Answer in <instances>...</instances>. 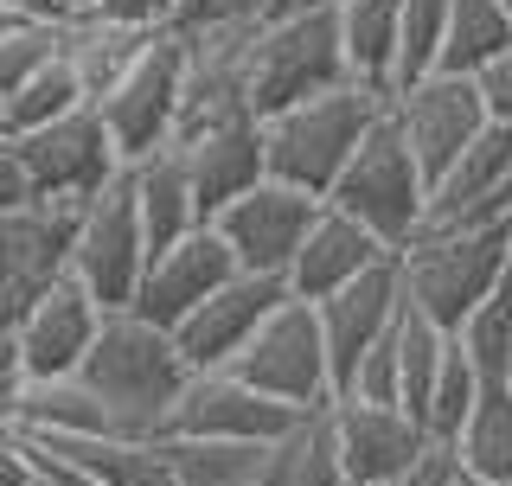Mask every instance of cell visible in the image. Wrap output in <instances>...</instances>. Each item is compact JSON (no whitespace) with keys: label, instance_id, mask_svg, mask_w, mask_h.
Segmentation results:
<instances>
[{"label":"cell","instance_id":"6da1fadb","mask_svg":"<svg viewBox=\"0 0 512 486\" xmlns=\"http://www.w3.org/2000/svg\"><path fill=\"white\" fill-rule=\"evenodd\" d=\"M186 378L192 371L180 359V346H173V333H160L135 314H109L90 359L77 365V384L90 391L103 429L122 435V442H160Z\"/></svg>","mask_w":512,"mask_h":486},{"label":"cell","instance_id":"7a4b0ae2","mask_svg":"<svg viewBox=\"0 0 512 486\" xmlns=\"http://www.w3.org/2000/svg\"><path fill=\"white\" fill-rule=\"evenodd\" d=\"M391 96H372L359 84H340L314 103H295L282 116L263 122V173L288 192H308L327 205L333 180L346 173V160L372 141V128L384 122Z\"/></svg>","mask_w":512,"mask_h":486},{"label":"cell","instance_id":"3957f363","mask_svg":"<svg viewBox=\"0 0 512 486\" xmlns=\"http://www.w3.org/2000/svg\"><path fill=\"white\" fill-rule=\"evenodd\" d=\"M512 263V224H461V231H423L410 250H397L404 307L429 327L461 333L468 314L500 288Z\"/></svg>","mask_w":512,"mask_h":486},{"label":"cell","instance_id":"277c9868","mask_svg":"<svg viewBox=\"0 0 512 486\" xmlns=\"http://www.w3.org/2000/svg\"><path fill=\"white\" fill-rule=\"evenodd\" d=\"M346 64H340V32H333V7H288L276 20L256 26L250 39V64H244V96L250 116L269 122L295 103H314V96L340 90Z\"/></svg>","mask_w":512,"mask_h":486},{"label":"cell","instance_id":"5b68a950","mask_svg":"<svg viewBox=\"0 0 512 486\" xmlns=\"http://www.w3.org/2000/svg\"><path fill=\"white\" fill-rule=\"evenodd\" d=\"M327 205L340 218H352L359 231H372L384 250L397 256V250H410L429 224V180L416 173V160H410L404 141H397V128L378 122L372 141H365V148L346 160V173L333 180Z\"/></svg>","mask_w":512,"mask_h":486},{"label":"cell","instance_id":"8992f818","mask_svg":"<svg viewBox=\"0 0 512 486\" xmlns=\"http://www.w3.org/2000/svg\"><path fill=\"white\" fill-rule=\"evenodd\" d=\"M231 378L250 384L256 397L282 403L295 416H314L333 403V371H327V339H320L314 301L288 295L276 314L256 327V339L231 359Z\"/></svg>","mask_w":512,"mask_h":486},{"label":"cell","instance_id":"52a82bcc","mask_svg":"<svg viewBox=\"0 0 512 486\" xmlns=\"http://www.w3.org/2000/svg\"><path fill=\"white\" fill-rule=\"evenodd\" d=\"M384 122H391L397 141L410 148L416 173L436 186L442 173L455 167V160L468 154L480 135H487V103H480L474 77L429 71V77H416V84H397V90H391Z\"/></svg>","mask_w":512,"mask_h":486},{"label":"cell","instance_id":"ba28073f","mask_svg":"<svg viewBox=\"0 0 512 486\" xmlns=\"http://www.w3.org/2000/svg\"><path fill=\"white\" fill-rule=\"evenodd\" d=\"M141 269H148V237H141V218H135V192H128V180H116L109 192H96L90 205H77L71 282L103 314H122L135 301Z\"/></svg>","mask_w":512,"mask_h":486},{"label":"cell","instance_id":"9c48e42d","mask_svg":"<svg viewBox=\"0 0 512 486\" xmlns=\"http://www.w3.org/2000/svg\"><path fill=\"white\" fill-rule=\"evenodd\" d=\"M13 154H20V167L32 180V199H45V205H90L96 192H109L128 173L96 109H71L64 122L39 128V135H20Z\"/></svg>","mask_w":512,"mask_h":486},{"label":"cell","instance_id":"30bf717a","mask_svg":"<svg viewBox=\"0 0 512 486\" xmlns=\"http://www.w3.org/2000/svg\"><path fill=\"white\" fill-rule=\"evenodd\" d=\"M71 231L77 205H45V199L0 218V339L20 333V320L71 275Z\"/></svg>","mask_w":512,"mask_h":486},{"label":"cell","instance_id":"8fae6325","mask_svg":"<svg viewBox=\"0 0 512 486\" xmlns=\"http://www.w3.org/2000/svg\"><path fill=\"white\" fill-rule=\"evenodd\" d=\"M180 84H186L180 39L160 32L148 52H141L135 71L96 103V116H103L109 141H116L122 167H135V160H148L160 148H173V128H180Z\"/></svg>","mask_w":512,"mask_h":486},{"label":"cell","instance_id":"7c38bea8","mask_svg":"<svg viewBox=\"0 0 512 486\" xmlns=\"http://www.w3.org/2000/svg\"><path fill=\"white\" fill-rule=\"evenodd\" d=\"M231 275H237V263H231V250H224V237L212 231V224H199V231H186V237L148 250V269H141L135 301H128L122 314L148 320V327H160V333H173L192 307H205Z\"/></svg>","mask_w":512,"mask_h":486},{"label":"cell","instance_id":"4fadbf2b","mask_svg":"<svg viewBox=\"0 0 512 486\" xmlns=\"http://www.w3.org/2000/svg\"><path fill=\"white\" fill-rule=\"evenodd\" d=\"M314 218H320V199L263 180V186H250L244 199L224 205L212 218V231L224 237L237 275H269V282H282L288 263H295V250H301V237L314 231Z\"/></svg>","mask_w":512,"mask_h":486},{"label":"cell","instance_id":"5bb4252c","mask_svg":"<svg viewBox=\"0 0 512 486\" xmlns=\"http://www.w3.org/2000/svg\"><path fill=\"white\" fill-rule=\"evenodd\" d=\"M301 416L256 397L231 371H192L160 442H282Z\"/></svg>","mask_w":512,"mask_h":486},{"label":"cell","instance_id":"9a60e30c","mask_svg":"<svg viewBox=\"0 0 512 486\" xmlns=\"http://www.w3.org/2000/svg\"><path fill=\"white\" fill-rule=\"evenodd\" d=\"M314 314H320V339H327L333 403H340L346 384H352V371H359V359L397 327V320H404V282H397V256H391V263H378L372 275H359V282H346L340 295L314 301Z\"/></svg>","mask_w":512,"mask_h":486},{"label":"cell","instance_id":"2e32d148","mask_svg":"<svg viewBox=\"0 0 512 486\" xmlns=\"http://www.w3.org/2000/svg\"><path fill=\"white\" fill-rule=\"evenodd\" d=\"M103 307H96L84 288L64 275V282L45 295L32 314L20 320L13 333V365H20V384H58V378H77V365L90 359L96 333H103Z\"/></svg>","mask_w":512,"mask_h":486},{"label":"cell","instance_id":"e0dca14e","mask_svg":"<svg viewBox=\"0 0 512 486\" xmlns=\"http://www.w3.org/2000/svg\"><path fill=\"white\" fill-rule=\"evenodd\" d=\"M282 301H288V288L269 282V275H231L212 301L192 307L180 327H173V346H180L186 371H231V359L250 346L256 327H263Z\"/></svg>","mask_w":512,"mask_h":486},{"label":"cell","instance_id":"ac0fdd59","mask_svg":"<svg viewBox=\"0 0 512 486\" xmlns=\"http://www.w3.org/2000/svg\"><path fill=\"white\" fill-rule=\"evenodd\" d=\"M327 429H333V455H340L346 486H397V474L429 448V435L397 403L340 397L327 403Z\"/></svg>","mask_w":512,"mask_h":486},{"label":"cell","instance_id":"d6986e66","mask_svg":"<svg viewBox=\"0 0 512 486\" xmlns=\"http://www.w3.org/2000/svg\"><path fill=\"white\" fill-rule=\"evenodd\" d=\"M186 180H192V199H199V218L212 224L231 199H244L250 186H263V122L244 116V122H218V128H199V135H180L173 141Z\"/></svg>","mask_w":512,"mask_h":486},{"label":"cell","instance_id":"ffe728a7","mask_svg":"<svg viewBox=\"0 0 512 486\" xmlns=\"http://www.w3.org/2000/svg\"><path fill=\"white\" fill-rule=\"evenodd\" d=\"M378 263H391V250H384L372 231H359L352 218H340L333 205H320V218H314V231L301 237L295 263H288V275H282V288L295 301H327V295H340L346 282L372 275Z\"/></svg>","mask_w":512,"mask_h":486},{"label":"cell","instance_id":"44dd1931","mask_svg":"<svg viewBox=\"0 0 512 486\" xmlns=\"http://www.w3.org/2000/svg\"><path fill=\"white\" fill-rule=\"evenodd\" d=\"M154 39H160V32L122 26V20H109V13L90 7V13H71V20L58 26V64L71 71V84L84 90V103L96 109L141 64V52H148Z\"/></svg>","mask_w":512,"mask_h":486},{"label":"cell","instance_id":"7402d4cb","mask_svg":"<svg viewBox=\"0 0 512 486\" xmlns=\"http://www.w3.org/2000/svg\"><path fill=\"white\" fill-rule=\"evenodd\" d=\"M20 442L32 455L71 467L84 486H173V467L160 442H122V435H45V442L20 435Z\"/></svg>","mask_w":512,"mask_h":486},{"label":"cell","instance_id":"603a6c76","mask_svg":"<svg viewBox=\"0 0 512 486\" xmlns=\"http://www.w3.org/2000/svg\"><path fill=\"white\" fill-rule=\"evenodd\" d=\"M346 84L391 96L397 90V0H340L333 7Z\"/></svg>","mask_w":512,"mask_h":486},{"label":"cell","instance_id":"cb8c5ba5","mask_svg":"<svg viewBox=\"0 0 512 486\" xmlns=\"http://www.w3.org/2000/svg\"><path fill=\"white\" fill-rule=\"evenodd\" d=\"M122 180H128V192H135V218H141L148 250H160V243H173V237H186V231H199V224H205L199 218V199H192V180H186V167H180V154H173V148L135 160Z\"/></svg>","mask_w":512,"mask_h":486},{"label":"cell","instance_id":"d4e9b609","mask_svg":"<svg viewBox=\"0 0 512 486\" xmlns=\"http://www.w3.org/2000/svg\"><path fill=\"white\" fill-rule=\"evenodd\" d=\"M173 486H282V442H160Z\"/></svg>","mask_w":512,"mask_h":486},{"label":"cell","instance_id":"484cf974","mask_svg":"<svg viewBox=\"0 0 512 486\" xmlns=\"http://www.w3.org/2000/svg\"><path fill=\"white\" fill-rule=\"evenodd\" d=\"M448 448H455L468 480H480V486L512 480V384L506 378L480 384V403L468 410V423H461V435Z\"/></svg>","mask_w":512,"mask_h":486},{"label":"cell","instance_id":"4316f807","mask_svg":"<svg viewBox=\"0 0 512 486\" xmlns=\"http://www.w3.org/2000/svg\"><path fill=\"white\" fill-rule=\"evenodd\" d=\"M500 52H512V26L493 0H448V26H442V58L436 71L448 77H480Z\"/></svg>","mask_w":512,"mask_h":486},{"label":"cell","instance_id":"83f0119b","mask_svg":"<svg viewBox=\"0 0 512 486\" xmlns=\"http://www.w3.org/2000/svg\"><path fill=\"white\" fill-rule=\"evenodd\" d=\"M448 352H455V333L429 327L423 314L404 307V320H397V410H404L416 429H423V403H429V391H436Z\"/></svg>","mask_w":512,"mask_h":486},{"label":"cell","instance_id":"f1b7e54d","mask_svg":"<svg viewBox=\"0 0 512 486\" xmlns=\"http://www.w3.org/2000/svg\"><path fill=\"white\" fill-rule=\"evenodd\" d=\"M71 109H90V103H84V90L71 84V71H64V64L52 58L39 77H32V84H20V90L7 96V103H0V135H7V141L39 135V128L64 122Z\"/></svg>","mask_w":512,"mask_h":486},{"label":"cell","instance_id":"f546056e","mask_svg":"<svg viewBox=\"0 0 512 486\" xmlns=\"http://www.w3.org/2000/svg\"><path fill=\"white\" fill-rule=\"evenodd\" d=\"M455 346L468 352V365L480 378H506L512 384V263L500 275V288L468 314V327L455 333Z\"/></svg>","mask_w":512,"mask_h":486},{"label":"cell","instance_id":"4dcf8cb0","mask_svg":"<svg viewBox=\"0 0 512 486\" xmlns=\"http://www.w3.org/2000/svg\"><path fill=\"white\" fill-rule=\"evenodd\" d=\"M282 486H346L340 455H333L327 410L301 416V423L282 435Z\"/></svg>","mask_w":512,"mask_h":486},{"label":"cell","instance_id":"1f68e13d","mask_svg":"<svg viewBox=\"0 0 512 486\" xmlns=\"http://www.w3.org/2000/svg\"><path fill=\"white\" fill-rule=\"evenodd\" d=\"M442 26H448V0H397V84H416V77L436 71Z\"/></svg>","mask_w":512,"mask_h":486},{"label":"cell","instance_id":"d6a6232c","mask_svg":"<svg viewBox=\"0 0 512 486\" xmlns=\"http://www.w3.org/2000/svg\"><path fill=\"white\" fill-rule=\"evenodd\" d=\"M480 384H487V378H480V371L468 365V352H448V365H442V378H436V391H429V403H423V435H429V442H455V435H461V423H468V410H474V403H480Z\"/></svg>","mask_w":512,"mask_h":486},{"label":"cell","instance_id":"836d02e7","mask_svg":"<svg viewBox=\"0 0 512 486\" xmlns=\"http://www.w3.org/2000/svg\"><path fill=\"white\" fill-rule=\"evenodd\" d=\"M58 26L64 20H20L13 32H0V103L58 58Z\"/></svg>","mask_w":512,"mask_h":486},{"label":"cell","instance_id":"e575fe53","mask_svg":"<svg viewBox=\"0 0 512 486\" xmlns=\"http://www.w3.org/2000/svg\"><path fill=\"white\" fill-rule=\"evenodd\" d=\"M301 7V0H186L180 26H199V20H244V26H263L276 20V13Z\"/></svg>","mask_w":512,"mask_h":486},{"label":"cell","instance_id":"d590c367","mask_svg":"<svg viewBox=\"0 0 512 486\" xmlns=\"http://www.w3.org/2000/svg\"><path fill=\"white\" fill-rule=\"evenodd\" d=\"M96 13H109L122 26H141V32H173L186 0H96Z\"/></svg>","mask_w":512,"mask_h":486},{"label":"cell","instance_id":"8d00e7d4","mask_svg":"<svg viewBox=\"0 0 512 486\" xmlns=\"http://www.w3.org/2000/svg\"><path fill=\"white\" fill-rule=\"evenodd\" d=\"M397 486H468V474H461V461H455V448H442V442H429L423 455H416L404 474H397Z\"/></svg>","mask_w":512,"mask_h":486},{"label":"cell","instance_id":"74e56055","mask_svg":"<svg viewBox=\"0 0 512 486\" xmlns=\"http://www.w3.org/2000/svg\"><path fill=\"white\" fill-rule=\"evenodd\" d=\"M474 90H480V103H487V122L493 128H512V52L493 58L487 71L474 77Z\"/></svg>","mask_w":512,"mask_h":486},{"label":"cell","instance_id":"f35d334b","mask_svg":"<svg viewBox=\"0 0 512 486\" xmlns=\"http://www.w3.org/2000/svg\"><path fill=\"white\" fill-rule=\"evenodd\" d=\"M26 205H32V180H26L20 154H13V141L0 135V218H7V212H26Z\"/></svg>","mask_w":512,"mask_h":486},{"label":"cell","instance_id":"ab89813d","mask_svg":"<svg viewBox=\"0 0 512 486\" xmlns=\"http://www.w3.org/2000/svg\"><path fill=\"white\" fill-rule=\"evenodd\" d=\"M26 461H32V480H26V486H84V480L71 474V467H58V461L32 455V448H26Z\"/></svg>","mask_w":512,"mask_h":486},{"label":"cell","instance_id":"60d3db41","mask_svg":"<svg viewBox=\"0 0 512 486\" xmlns=\"http://www.w3.org/2000/svg\"><path fill=\"white\" fill-rule=\"evenodd\" d=\"M7 7L26 20H71V0H7Z\"/></svg>","mask_w":512,"mask_h":486},{"label":"cell","instance_id":"b9f144b4","mask_svg":"<svg viewBox=\"0 0 512 486\" xmlns=\"http://www.w3.org/2000/svg\"><path fill=\"white\" fill-rule=\"evenodd\" d=\"M20 20H26V13H13L7 0H0V32H13V26H20Z\"/></svg>","mask_w":512,"mask_h":486},{"label":"cell","instance_id":"7bdbcfd3","mask_svg":"<svg viewBox=\"0 0 512 486\" xmlns=\"http://www.w3.org/2000/svg\"><path fill=\"white\" fill-rule=\"evenodd\" d=\"M96 7V0H71V13H90Z\"/></svg>","mask_w":512,"mask_h":486},{"label":"cell","instance_id":"ee69618b","mask_svg":"<svg viewBox=\"0 0 512 486\" xmlns=\"http://www.w3.org/2000/svg\"><path fill=\"white\" fill-rule=\"evenodd\" d=\"M493 7H500V13H506V26H512V0H493Z\"/></svg>","mask_w":512,"mask_h":486},{"label":"cell","instance_id":"f6af8a7d","mask_svg":"<svg viewBox=\"0 0 512 486\" xmlns=\"http://www.w3.org/2000/svg\"><path fill=\"white\" fill-rule=\"evenodd\" d=\"M308 7H340V0H308Z\"/></svg>","mask_w":512,"mask_h":486},{"label":"cell","instance_id":"bcb514c9","mask_svg":"<svg viewBox=\"0 0 512 486\" xmlns=\"http://www.w3.org/2000/svg\"><path fill=\"white\" fill-rule=\"evenodd\" d=\"M468 486H480V480H468ZM500 486H512V480H500Z\"/></svg>","mask_w":512,"mask_h":486}]
</instances>
